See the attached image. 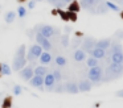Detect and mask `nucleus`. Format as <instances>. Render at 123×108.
I'll use <instances>...</instances> for the list:
<instances>
[{"label":"nucleus","mask_w":123,"mask_h":108,"mask_svg":"<svg viewBox=\"0 0 123 108\" xmlns=\"http://www.w3.org/2000/svg\"><path fill=\"white\" fill-rule=\"evenodd\" d=\"M36 30L40 32V33L43 34L44 37H46V38H50V37H53L54 34L58 33V30H57L54 26H52V25H40V26H36Z\"/></svg>","instance_id":"nucleus-3"},{"label":"nucleus","mask_w":123,"mask_h":108,"mask_svg":"<svg viewBox=\"0 0 123 108\" xmlns=\"http://www.w3.org/2000/svg\"><path fill=\"white\" fill-rule=\"evenodd\" d=\"M28 82H29V84L33 87H41L44 84V76H40V75H36L35 74Z\"/></svg>","instance_id":"nucleus-10"},{"label":"nucleus","mask_w":123,"mask_h":108,"mask_svg":"<svg viewBox=\"0 0 123 108\" xmlns=\"http://www.w3.org/2000/svg\"><path fill=\"white\" fill-rule=\"evenodd\" d=\"M109 49H110V50H109V54H111V53H115V51H120V50H123V47H122L120 41H112Z\"/></svg>","instance_id":"nucleus-16"},{"label":"nucleus","mask_w":123,"mask_h":108,"mask_svg":"<svg viewBox=\"0 0 123 108\" xmlns=\"http://www.w3.org/2000/svg\"><path fill=\"white\" fill-rule=\"evenodd\" d=\"M80 44H81V38H74V41H73V46L77 47Z\"/></svg>","instance_id":"nucleus-37"},{"label":"nucleus","mask_w":123,"mask_h":108,"mask_svg":"<svg viewBox=\"0 0 123 108\" xmlns=\"http://www.w3.org/2000/svg\"><path fill=\"white\" fill-rule=\"evenodd\" d=\"M36 41H37V44L40 45V46L43 47V50H45V51H49V50L52 49V44L49 42V38L44 37L40 32H37V34H36Z\"/></svg>","instance_id":"nucleus-5"},{"label":"nucleus","mask_w":123,"mask_h":108,"mask_svg":"<svg viewBox=\"0 0 123 108\" xmlns=\"http://www.w3.org/2000/svg\"><path fill=\"white\" fill-rule=\"evenodd\" d=\"M98 61L99 59H97L95 57H93V55H91L90 58H87V59H86V63H87L89 67H94V66H98Z\"/></svg>","instance_id":"nucleus-25"},{"label":"nucleus","mask_w":123,"mask_h":108,"mask_svg":"<svg viewBox=\"0 0 123 108\" xmlns=\"http://www.w3.org/2000/svg\"><path fill=\"white\" fill-rule=\"evenodd\" d=\"M25 65H27V59H25V57H17V55H15L13 63H12V68H13V70L20 71L23 67H25Z\"/></svg>","instance_id":"nucleus-7"},{"label":"nucleus","mask_w":123,"mask_h":108,"mask_svg":"<svg viewBox=\"0 0 123 108\" xmlns=\"http://www.w3.org/2000/svg\"><path fill=\"white\" fill-rule=\"evenodd\" d=\"M105 3H106V5H107L109 9H112V11H115V12H119V7H118L117 4H114V3H111V1H105Z\"/></svg>","instance_id":"nucleus-28"},{"label":"nucleus","mask_w":123,"mask_h":108,"mask_svg":"<svg viewBox=\"0 0 123 108\" xmlns=\"http://www.w3.org/2000/svg\"><path fill=\"white\" fill-rule=\"evenodd\" d=\"M95 42H97L95 38H93V37H86V38L82 41V50L90 53L91 50L95 47Z\"/></svg>","instance_id":"nucleus-6"},{"label":"nucleus","mask_w":123,"mask_h":108,"mask_svg":"<svg viewBox=\"0 0 123 108\" xmlns=\"http://www.w3.org/2000/svg\"><path fill=\"white\" fill-rule=\"evenodd\" d=\"M66 15H68V20H72V21L77 20V13L75 12H70V11H68Z\"/></svg>","instance_id":"nucleus-30"},{"label":"nucleus","mask_w":123,"mask_h":108,"mask_svg":"<svg viewBox=\"0 0 123 108\" xmlns=\"http://www.w3.org/2000/svg\"><path fill=\"white\" fill-rule=\"evenodd\" d=\"M0 67H1V63H0Z\"/></svg>","instance_id":"nucleus-44"},{"label":"nucleus","mask_w":123,"mask_h":108,"mask_svg":"<svg viewBox=\"0 0 123 108\" xmlns=\"http://www.w3.org/2000/svg\"><path fill=\"white\" fill-rule=\"evenodd\" d=\"M62 1L65 3V4H68V3H70V1H73V0H62Z\"/></svg>","instance_id":"nucleus-42"},{"label":"nucleus","mask_w":123,"mask_h":108,"mask_svg":"<svg viewBox=\"0 0 123 108\" xmlns=\"http://www.w3.org/2000/svg\"><path fill=\"white\" fill-rule=\"evenodd\" d=\"M33 74L35 73H33L32 67H27V66H25V67H23L21 70H20V76H21L23 79H25V80H29L33 76Z\"/></svg>","instance_id":"nucleus-9"},{"label":"nucleus","mask_w":123,"mask_h":108,"mask_svg":"<svg viewBox=\"0 0 123 108\" xmlns=\"http://www.w3.org/2000/svg\"><path fill=\"white\" fill-rule=\"evenodd\" d=\"M17 57H25V45H20L19 49L16 50Z\"/></svg>","instance_id":"nucleus-26"},{"label":"nucleus","mask_w":123,"mask_h":108,"mask_svg":"<svg viewBox=\"0 0 123 108\" xmlns=\"http://www.w3.org/2000/svg\"><path fill=\"white\" fill-rule=\"evenodd\" d=\"M17 15H19V17H24L27 15V9L24 7H19L17 8Z\"/></svg>","instance_id":"nucleus-31"},{"label":"nucleus","mask_w":123,"mask_h":108,"mask_svg":"<svg viewBox=\"0 0 123 108\" xmlns=\"http://www.w3.org/2000/svg\"><path fill=\"white\" fill-rule=\"evenodd\" d=\"M120 17H122V18H123V12H122V15H120Z\"/></svg>","instance_id":"nucleus-43"},{"label":"nucleus","mask_w":123,"mask_h":108,"mask_svg":"<svg viewBox=\"0 0 123 108\" xmlns=\"http://www.w3.org/2000/svg\"><path fill=\"white\" fill-rule=\"evenodd\" d=\"M107 11H109V8H107L106 3L105 1H101L98 5L95 7V13H98V15H103V13H107Z\"/></svg>","instance_id":"nucleus-19"},{"label":"nucleus","mask_w":123,"mask_h":108,"mask_svg":"<svg viewBox=\"0 0 123 108\" xmlns=\"http://www.w3.org/2000/svg\"><path fill=\"white\" fill-rule=\"evenodd\" d=\"M9 107H11V99H9V97H7V99L4 100L3 108H9Z\"/></svg>","instance_id":"nucleus-35"},{"label":"nucleus","mask_w":123,"mask_h":108,"mask_svg":"<svg viewBox=\"0 0 123 108\" xmlns=\"http://www.w3.org/2000/svg\"><path fill=\"white\" fill-rule=\"evenodd\" d=\"M23 91V87L19 86V84H16V86L13 87V95H20Z\"/></svg>","instance_id":"nucleus-33"},{"label":"nucleus","mask_w":123,"mask_h":108,"mask_svg":"<svg viewBox=\"0 0 123 108\" xmlns=\"http://www.w3.org/2000/svg\"><path fill=\"white\" fill-rule=\"evenodd\" d=\"M111 62L123 63V50H120V51H115V53H111Z\"/></svg>","instance_id":"nucleus-15"},{"label":"nucleus","mask_w":123,"mask_h":108,"mask_svg":"<svg viewBox=\"0 0 123 108\" xmlns=\"http://www.w3.org/2000/svg\"><path fill=\"white\" fill-rule=\"evenodd\" d=\"M111 45V40L110 38H102V40H98L95 42V47H99V49H103V50H107Z\"/></svg>","instance_id":"nucleus-11"},{"label":"nucleus","mask_w":123,"mask_h":108,"mask_svg":"<svg viewBox=\"0 0 123 108\" xmlns=\"http://www.w3.org/2000/svg\"><path fill=\"white\" fill-rule=\"evenodd\" d=\"M31 53L33 54L35 58H38L41 55V53H43V47H41L38 44H36V45H33V46L31 47Z\"/></svg>","instance_id":"nucleus-20"},{"label":"nucleus","mask_w":123,"mask_h":108,"mask_svg":"<svg viewBox=\"0 0 123 108\" xmlns=\"http://www.w3.org/2000/svg\"><path fill=\"white\" fill-rule=\"evenodd\" d=\"M44 84H45V87H53L56 84V80H54V76L52 73H48L44 76Z\"/></svg>","instance_id":"nucleus-14"},{"label":"nucleus","mask_w":123,"mask_h":108,"mask_svg":"<svg viewBox=\"0 0 123 108\" xmlns=\"http://www.w3.org/2000/svg\"><path fill=\"white\" fill-rule=\"evenodd\" d=\"M15 18H16V13H15L13 11H9V12L6 15V23L11 24V23L15 21Z\"/></svg>","instance_id":"nucleus-24"},{"label":"nucleus","mask_w":123,"mask_h":108,"mask_svg":"<svg viewBox=\"0 0 123 108\" xmlns=\"http://www.w3.org/2000/svg\"><path fill=\"white\" fill-rule=\"evenodd\" d=\"M38 58H40V62L43 63V65H48V63L52 61V55L49 54V51H43Z\"/></svg>","instance_id":"nucleus-18"},{"label":"nucleus","mask_w":123,"mask_h":108,"mask_svg":"<svg viewBox=\"0 0 123 108\" xmlns=\"http://www.w3.org/2000/svg\"><path fill=\"white\" fill-rule=\"evenodd\" d=\"M117 36H118V38H119V40H123V30H118L117 32Z\"/></svg>","instance_id":"nucleus-38"},{"label":"nucleus","mask_w":123,"mask_h":108,"mask_svg":"<svg viewBox=\"0 0 123 108\" xmlns=\"http://www.w3.org/2000/svg\"><path fill=\"white\" fill-rule=\"evenodd\" d=\"M80 8H81V7H80V3H78V1H74V0H73V1H70L69 7H68V11L77 13L78 11H80Z\"/></svg>","instance_id":"nucleus-22"},{"label":"nucleus","mask_w":123,"mask_h":108,"mask_svg":"<svg viewBox=\"0 0 123 108\" xmlns=\"http://www.w3.org/2000/svg\"><path fill=\"white\" fill-rule=\"evenodd\" d=\"M0 73L3 75H11L12 74V70L7 63H1V67H0Z\"/></svg>","instance_id":"nucleus-23"},{"label":"nucleus","mask_w":123,"mask_h":108,"mask_svg":"<svg viewBox=\"0 0 123 108\" xmlns=\"http://www.w3.org/2000/svg\"><path fill=\"white\" fill-rule=\"evenodd\" d=\"M115 95H117L118 97H123V90H119V91H117V94H115Z\"/></svg>","instance_id":"nucleus-39"},{"label":"nucleus","mask_w":123,"mask_h":108,"mask_svg":"<svg viewBox=\"0 0 123 108\" xmlns=\"http://www.w3.org/2000/svg\"><path fill=\"white\" fill-rule=\"evenodd\" d=\"M54 92H64V86L58 82V84H54Z\"/></svg>","instance_id":"nucleus-32"},{"label":"nucleus","mask_w":123,"mask_h":108,"mask_svg":"<svg viewBox=\"0 0 123 108\" xmlns=\"http://www.w3.org/2000/svg\"><path fill=\"white\" fill-rule=\"evenodd\" d=\"M35 7H36V0H31V1L28 3V8H29V9H33Z\"/></svg>","instance_id":"nucleus-36"},{"label":"nucleus","mask_w":123,"mask_h":108,"mask_svg":"<svg viewBox=\"0 0 123 108\" xmlns=\"http://www.w3.org/2000/svg\"><path fill=\"white\" fill-rule=\"evenodd\" d=\"M102 0H81L80 1V7L83 9L89 11V12L95 13V7L101 3Z\"/></svg>","instance_id":"nucleus-4"},{"label":"nucleus","mask_w":123,"mask_h":108,"mask_svg":"<svg viewBox=\"0 0 123 108\" xmlns=\"http://www.w3.org/2000/svg\"><path fill=\"white\" fill-rule=\"evenodd\" d=\"M90 55L95 57L97 59H102V58H105V55H106V50L99 49V47H94V49L90 51Z\"/></svg>","instance_id":"nucleus-13"},{"label":"nucleus","mask_w":123,"mask_h":108,"mask_svg":"<svg viewBox=\"0 0 123 108\" xmlns=\"http://www.w3.org/2000/svg\"><path fill=\"white\" fill-rule=\"evenodd\" d=\"M123 75V63H115L111 62L110 66L106 68V71L103 73V79L106 82L111 80V79L119 78Z\"/></svg>","instance_id":"nucleus-1"},{"label":"nucleus","mask_w":123,"mask_h":108,"mask_svg":"<svg viewBox=\"0 0 123 108\" xmlns=\"http://www.w3.org/2000/svg\"><path fill=\"white\" fill-rule=\"evenodd\" d=\"M52 74H53V76H54V80H56V83H58V82H61V79H62V75H61V73H60V70H54Z\"/></svg>","instance_id":"nucleus-29"},{"label":"nucleus","mask_w":123,"mask_h":108,"mask_svg":"<svg viewBox=\"0 0 123 108\" xmlns=\"http://www.w3.org/2000/svg\"><path fill=\"white\" fill-rule=\"evenodd\" d=\"M33 73L36 74V75H40V76H45L46 74H48V68L45 67V66H37V67L33 70Z\"/></svg>","instance_id":"nucleus-21"},{"label":"nucleus","mask_w":123,"mask_h":108,"mask_svg":"<svg viewBox=\"0 0 123 108\" xmlns=\"http://www.w3.org/2000/svg\"><path fill=\"white\" fill-rule=\"evenodd\" d=\"M61 44L64 45V46H68V45H69V37L68 36H64L61 38Z\"/></svg>","instance_id":"nucleus-34"},{"label":"nucleus","mask_w":123,"mask_h":108,"mask_svg":"<svg viewBox=\"0 0 123 108\" xmlns=\"http://www.w3.org/2000/svg\"><path fill=\"white\" fill-rule=\"evenodd\" d=\"M56 65H58V66H65V65H66V58L58 55V57L56 58Z\"/></svg>","instance_id":"nucleus-27"},{"label":"nucleus","mask_w":123,"mask_h":108,"mask_svg":"<svg viewBox=\"0 0 123 108\" xmlns=\"http://www.w3.org/2000/svg\"><path fill=\"white\" fill-rule=\"evenodd\" d=\"M103 68L101 66H94V67H90L87 73V76H89V80L91 82H101L103 79Z\"/></svg>","instance_id":"nucleus-2"},{"label":"nucleus","mask_w":123,"mask_h":108,"mask_svg":"<svg viewBox=\"0 0 123 108\" xmlns=\"http://www.w3.org/2000/svg\"><path fill=\"white\" fill-rule=\"evenodd\" d=\"M48 1L50 3V4H53V5H54V4H56V3H57V1H60V0H48Z\"/></svg>","instance_id":"nucleus-41"},{"label":"nucleus","mask_w":123,"mask_h":108,"mask_svg":"<svg viewBox=\"0 0 123 108\" xmlns=\"http://www.w3.org/2000/svg\"><path fill=\"white\" fill-rule=\"evenodd\" d=\"M33 59H35V57H33V54L29 51V54H28V61H33Z\"/></svg>","instance_id":"nucleus-40"},{"label":"nucleus","mask_w":123,"mask_h":108,"mask_svg":"<svg viewBox=\"0 0 123 108\" xmlns=\"http://www.w3.org/2000/svg\"><path fill=\"white\" fill-rule=\"evenodd\" d=\"M91 87H93V84H91L90 80H81L80 83H78V90H80V92H87L91 90Z\"/></svg>","instance_id":"nucleus-12"},{"label":"nucleus","mask_w":123,"mask_h":108,"mask_svg":"<svg viewBox=\"0 0 123 108\" xmlns=\"http://www.w3.org/2000/svg\"><path fill=\"white\" fill-rule=\"evenodd\" d=\"M74 59L77 62H82V61L86 59V51L82 49H77L74 51Z\"/></svg>","instance_id":"nucleus-17"},{"label":"nucleus","mask_w":123,"mask_h":108,"mask_svg":"<svg viewBox=\"0 0 123 108\" xmlns=\"http://www.w3.org/2000/svg\"><path fill=\"white\" fill-rule=\"evenodd\" d=\"M64 91H66L68 94H72V95H75L80 92L78 90V84L75 82H66L64 84Z\"/></svg>","instance_id":"nucleus-8"}]
</instances>
